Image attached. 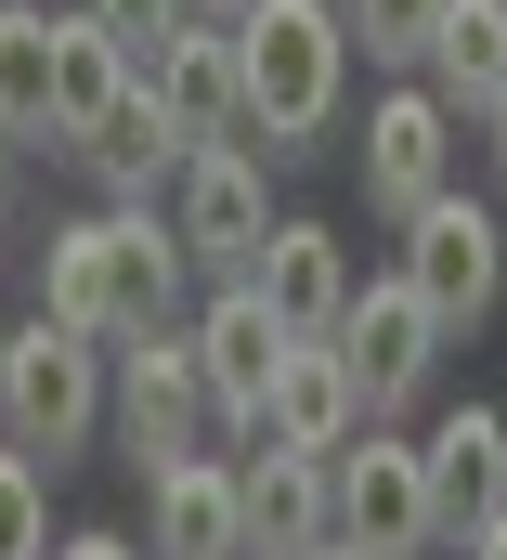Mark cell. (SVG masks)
Here are the masks:
<instances>
[{
	"label": "cell",
	"mask_w": 507,
	"mask_h": 560,
	"mask_svg": "<svg viewBox=\"0 0 507 560\" xmlns=\"http://www.w3.org/2000/svg\"><path fill=\"white\" fill-rule=\"evenodd\" d=\"M182 275L196 261H182V235L156 209H92V222H66L39 248V313L79 326V339H130V326H169Z\"/></svg>",
	"instance_id": "obj_1"
},
{
	"label": "cell",
	"mask_w": 507,
	"mask_h": 560,
	"mask_svg": "<svg viewBox=\"0 0 507 560\" xmlns=\"http://www.w3.org/2000/svg\"><path fill=\"white\" fill-rule=\"evenodd\" d=\"M222 26H235V79H248L260 156H299V143L339 131V79H352L339 0H235Z\"/></svg>",
	"instance_id": "obj_2"
},
{
	"label": "cell",
	"mask_w": 507,
	"mask_h": 560,
	"mask_svg": "<svg viewBox=\"0 0 507 560\" xmlns=\"http://www.w3.org/2000/svg\"><path fill=\"white\" fill-rule=\"evenodd\" d=\"M92 430H105V339H79L52 313L0 326V443H26V456L66 469Z\"/></svg>",
	"instance_id": "obj_3"
},
{
	"label": "cell",
	"mask_w": 507,
	"mask_h": 560,
	"mask_svg": "<svg viewBox=\"0 0 507 560\" xmlns=\"http://www.w3.org/2000/svg\"><path fill=\"white\" fill-rule=\"evenodd\" d=\"M326 522H339L365 560H416L429 535H443V522H429V456H416L390 418H365V443L326 456Z\"/></svg>",
	"instance_id": "obj_4"
},
{
	"label": "cell",
	"mask_w": 507,
	"mask_h": 560,
	"mask_svg": "<svg viewBox=\"0 0 507 560\" xmlns=\"http://www.w3.org/2000/svg\"><path fill=\"white\" fill-rule=\"evenodd\" d=\"M390 275L429 300V326H443V339H469V326L495 313V287H507V235H495V209L443 183V196L403 222V261H390Z\"/></svg>",
	"instance_id": "obj_5"
},
{
	"label": "cell",
	"mask_w": 507,
	"mask_h": 560,
	"mask_svg": "<svg viewBox=\"0 0 507 560\" xmlns=\"http://www.w3.org/2000/svg\"><path fill=\"white\" fill-rule=\"evenodd\" d=\"M339 365H352V405L365 418H403L416 392H429V365H443V326H429V300L403 275H352V300H339Z\"/></svg>",
	"instance_id": "obj_6"
},
{
	"label": "cell",
	"mask_w": 507,
	"mask_h": 560,
	"mask_svg": "<svg viewBox=\"0 0 507 560\" xmlns=\"http://www.w3.org/2000/svg\"><path fill=\"white\" fill-rule=\"evenodd\" d=\"M105 405H118V443L156 469V456H196V430H209V378H196V339L182 326H130L105 339Z\"/></svg>",
	"instance_id": "obj_7"
},
{
	"label": "cell",
	"mask_w": 507,
	"mask_h": 560,
	"mask_svg": "<svg viewBox=\"0 0 507 560\" xmlns=\"http://www.w3.org/2000/svg\"><path fill=\"white\" fill-rule=\"evenodd\" d=\"M169 183H182V209H169L182 261H209V275H248V261H260V235H273V209H260V143H196Z\"/></svg>",
	"instance_id": "obj_8"
},
{
	"label": "cell",
	"mask_w": 507,
	"mask_h": 560,
	"mask_svg": "<svg viewBox=\"0 0 507 560\" xmlns=\"http://www.w3.org/2000/svg\"><path fill=\"white\" fill-rule=\"evenodd\" d=\"M182 339H196V378H209V418H222V430H260V392H273V352H286L273 300H260L248 275H222V287H209V313H196Z\"/></svg>",
	"instance_id": "obj_9"
},
{
	"label": "cell",
	"mask_w": 507,
	"mask_h": 560,
	"mask_svg": "<svg viewBox=\"0 0 507 560\" xmlns=\"http://www.w3.org/2000/svg\"><path fill=\"white\" fill-rule=\"evenodd\" d=\"M443 183H456V105L443 92H390L378 118H365V209L378 222H416Z\"/></svg>",
	"instance_id": "obj_10"
},
{
	"label": "cell",
	"mask_w": 507,
	"mask_h": 560,
	"mask_svg": "<svg viewBox=\"0 0 507 560\" xmlns=\"http://www.w3.org/2000/svg\"><path fill=\"white\" fill-rule=\"evenodd\" d=\"M143 79H156V105H169L182 156H196V143H248V79H235V26H209V13H196V26H182V39H169L156 66H143Z\"/></svg>",
	"instance_id": "obj_11"
},
{
	"label": "cell",
	"mask_w": 507,
	"mask_h": 560,
	"mask_svg": "<svg viewBox=\"0 0 507 560\" xmlns=\"http://www.w3.org/2000/svg\"><path fill=\"white\" fill-rule=\"evenodd\" d=\"M352 430H365V405H352V365H339V339H286V352H273V392H260V430H248V443L339 456Z\"/></svg>",
	"instance_id": "obj_12"
},
{
	"label": "cell",
	"mask_w": 507,
	"mask_h": 560,
	"mask_svg": "<svg viewBox=\"0 0 507 560\" xmlns=\"http://www.w3.org/2000/svg\"><path fill=\"white\" fill-rule=\"evenodd\" d=\"M235 522H248V560H313L339 522H326V456L299 443H260L235 469Z\"/></svg>",
	"instance_id": "obj_13"
},
{
	"label": "cell",
	"mask_w": 507,
	"mask_h": 560,
	"mask_svg": "<svg viewBox=\"0 0 507 560\" xmlns=\"http://www.w3.org/2000/svg\"><path fill=\"white\" fill-rule=\"evenodd\" d=\"M66 156H79V170H92V183H105L118 209H143V183H169V170H182V131H169V105H156V79L130 66V79H118V105H105L92 131L66 143Z\"/></svg>",
	"instance_id": "obj_14"
},
{
	"label": "cell",
	"mask_w": 507,
	"mask_h": 560,
	"mask_svg": "<svg viewBox=\"0 0 507 560\" xmlns=\"http://www.w3.org/2000/svg\"><path fill=\"white\" fill-rule=\"evenodd\" d=\"M143 509H156V560H248L235 469H222V456H156V469H143Z\"/></svg>",
	"instance_id": "obj_15"
},
{
	"label": "cell",
	"mask_w": 507,
	"mask_h": 560,
	"mask_svg": "<svg viewBox=\"0 0 507 560\" xmlns=\"http://www.w3.org/2000/svg\"><path fill=\"white\" fill-rule=\"evenodd\" d=\"M416 456H429V522H443V535H469V522L507 509V418L495 405H443V430H429Z\"/></svg>",
	"instance_id": "obj_16"
},
{
	"label": "cell",
	"mask_w": 507,
	"mask_h": 560,
	"mask_svg": "<svg viewBox=\"0 0 507 560\" xmlns=\"http://www.w3.org/2000/svg\"><path fill=\"white\" fill-rule=\"evenodd\" d=\"M248 287L273 300V326H286V339H326V326H339V300H352V261H339V235H326V222H273V235H260V261H248Z\"/></svg>",
	"instance_id": "obj_17"
},
{
	"label": "cell",
	"mask_w": 507,
	"mask_h": 560,
	"mask_svg": "<svg viewBox=\"0 0 507 560\" xmlns=\"http://www.w3.org/2000/svg\"><path fill=\"white\" fill-rule=\"evenodd\" d=\"M429 79H443V105H495L507 92V0H443V26H429V52H416Z\"/></svg>",
	"instance_id": "obj_18"
},
{
	"label": "cell",
	"mask_w": 507,
	"mask_h": 560,
	"mask_svg": "<svg viewBox=\"0 0 507 560\" xmlns=\"http://www.w3.org/2000/svg\"><path fill=\"white\" fill-rule=\"evenodd\" d=\"M0 143H52V0H0Z\"/></svg>",
	"instance_id": "obj_19"
},
{
	"label": "cell",
	"mask_w": 507,
	"mask_h": 560,
	"mask_svg": "<svg viewBox=\"0 0 507 560\" xmlns=\"http://www.w3.org/2000/svg\"><path fill=\"white\" fill-rule=\"evenodd\" d=\"M118 79H130V52L92 26V13H52V143H79L105 105H118Z\"/></svg>",
	"instance_id": "obj_20"
},
{
	"label": "cell",
	"mask_w": 507,
	"mask_h": 560,
	"mask_svg": "<svg viewBox=\"0 0 507 560\" xmlns=\"http://www.w3.org/2000/svg\"><path fill=\"white\" fill-rule=\"evenodd\" d=\"M0 560H52V495L26 443H0Z\"/></svg>",
	"instance_id": "obj_21"
},
{
	"label": "cell",
	"mask_w": 507,
	"mask_h": 560,
	"mask_svg": "<svg viewBox=\"0 0 507 560\" xmlns=\"http://www.w3.org/2000/svg\"><path fill=\"white\" fill-rule=\"evenodd\" d=\"M339 26L365 39V66H416L429 26H443V0H339Z\"/></svg>",
	"instance_id": "obj_22"
},
{
	"label": "cell",
	"mask_w": 507,
	"mask_h": 560,
	"mask_svg": "<svg viewBox=\"0 0 507 560\" xmlns=\"http://www.w3.org/2000/svg\"><path fill=\"white\" fill-rule=\"evenodd\" d=\"M79 13H92V26L118 39L130 66H156V52H169V39L196 26V0H79Z\"/></svg>",
	"instance_id": "obj_23"
},
{
	"label": "cell",
	"mask_w": 507,
	"mask_h": 560,
	"mask_svg": "<svg viewBox=\"0 0 507 560\" xmlns=\"http://www.w3.org/2000/svg\"><path fill=\"white\" fill-rule=\"evenodd\" d=\"M456 560H507V509H495V522H469V535H456Z\"/></svg>",
	"instance_id": "obj_24"
},
{
	"label": "cell",
	"mask_w": 507,
	"mask_h": 560,
	"mask_svg": "<svg viewBox=\"0 0 507 560\" xmlns=\"http://www.w3.org/2000/svg\"><path fill=\"white\" fill-rule=\"evenodd\" d=\"M52 560H143V548H130V535H66Z\"/></svg>",
	"instance_id": "obj_25"
},
{
	"label": "cell",
	"mask_w": 507,
	"mask_h": 560,
	"mask_svg": "<svg viewBox=\"0 0 507 560\" xmlns=\"http://www.w3.org/2000/svg\"><path fill=\"white\" fill-rule=\"evenodd\" d=\"M482 143H495V183H507V92L482 105Z\"/></svg>",
	"instance_id": "obj_26"
},
{
	"label": "cell",
	"mask_w": 507,
	"mask_h": 560,
	"mask_svg": "<svg viewBox=\"0 0 507 560\" xmlns=\"http://www.w3.org/2000/svg\"><path fill=\"white\" fill-rule=\"evenodd\" d=\"M0 222H13V143H0Z\"/></svg>",
	"instance_id": "obj_27"
},
{
	"label": "cell",
	"mask_w": 507,
	"mask_h": 560,
	"mask_svg": "<svg viewBox=\"0 0 507 560\" xmlns=\"http://www.w3.org/2000/svg\"><path fill=\"white\" fill-rule=\"evenodd\" d=\"M313 560H365V548H352V535H326V548H313Z\"/></svg>",
	"instance_id": "obj_28"
},
{
	"label": "cell",
	"mask_w": 507,
	"mask_h": 560,
	"mask_svg": "<svg viewBox=\"0 0 507 560\" xmlns=\"http://www.w3.org/2000/svg\"><path fill=\"white\" fill-rule=\"evenodd\" d=\"M196 13H209V26H222V13H235V0H196Z\"/></svg>",
	"instance_id": "obj_29"
}]
</instances>
